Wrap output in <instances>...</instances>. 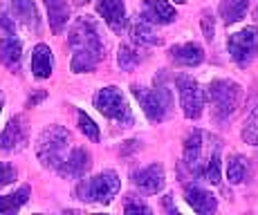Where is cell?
Here are the masks:
<instances>
[{
	"label": "cell",
	"instance_id": "obj_1",
	"mask_svg": "<svg viewBox=\"0 0 258 215\" xmlns=\"http://www.w3.org/2000/svg\"><path fill=\"white\" fill-rule=\"evenodd\" d=\"M68 45L72 49V72L88 74L106 56V43L101 38L97 21L90 16H79L68 34Z\"/></svg>",
	"mask_w": 258,
	"mask_h": 215
},
{
	"label": "cell",
	"instance_id": "obj_2",
	"mask_svg": "<svg viewBox=\"0 0 258 215\" xmlns=\"http://www.w3.org/2000/svg\"><path fill=\"white\" fill-rule=\"evenodd\" d=\"M182 162L193 177H202L209 184H220V141L213 134L202 130L188 132Z\"/></svg>",
	"mask_w": 258,
	"mask_h": 215
},
{
	"label": "cell",
	"instance_id": "obj_3",
	"mask_svg": "<svg viewBox=\"0 0 258 215\" xmlns=\"http://www.w3.org/2000/svg\"><path fill=\"white\" fill-rule=\"evenodd\" d=\"M131 90L135 94V99L140 101L148 121L160 123L168 117V112L173 108V92H171V83H168L166 74L155 77V88L133 86Z\"/></svg>",
	"mask_w": 258,
	"mask_h": 215
},
{
	"label": "cell",
	"instance_id": "obj_4",
	"mask_svg": "<svg viewBox=\"0 0 258 215\" xmlns=\"http://www.w3.org/2000/svg\"><path fill=\"white\" fill-rule=\"evenodd\" d=\"M205 99H209V103H211L213 119L218 123H222L234 117V112L240 106L242 88L236 81H231V79H216L207 88Z\"/></svg>",
	"mask_w": 258,
	"mask_h": 215
},
{
	"label": "cell",
	"instance_id": "obj_5",
	"mask_svg": "<svg viewBox=\"0 0 258 215\" xmlns=\"http://www.w3.org/2000/svg\"><path fill=\"white\" fill-rule=\"evenodd\" d=\"M70 141H72L70 132L63 126H47L38 134V141H36L38 162L45 168H54V171H56V168L61 166V162L66 159Z\"/></svg>",
	"mask_w": 258,
	"mask_h": 215
},
{
	"label": "cell",
	"instance_id": "obj_6",
	"mask_svg": "<svg viewBox=\"0 0 258 215\" xmlns=\"http://www.w3.org/2000/svg\"><path fill=\"white\" fill-rule=\"evenodd\" d=\"M121 182L115 171H103L90 179H81L74 188V195L81 202H97V204H110L117 197Z\"/></svg>",
	"mask_w": 258,
	"mask_h": 215
},
{
	"label": "cell",
	"instance_id": "obj_7",
	"mask_svg": "<svg viewBox=\"0 0 258 215\" xmlns=\"http://www.w3.org/2000/svg\"><path fill=\"white\" fill-rule=\"evenodd\" d=\"M94 108H97L106 119L117 121L121 128H131L133 121H135L126 97H123L121 90L115 88V86L101 88L97 94H94Z\"/></svg>",
	"mask_w": 258,
	"mask_h": 215
},
{
	"label": "cell",
	"instance_id": "obj_8",
	"mask_svg": "<svg viewBox=\"0 0 258 215\" xmlns=\"http://www.w3.org/2000/svg\"><path fill=\"white\" fill-rule=\"evenodd\" d=\"M227 49L238 67H247L258 56V27H245L227 38Z\"/></svg>",
	"mask_w": 258,
	"mask_h": 215
},
{
	"label": "cell",
	"instance_id": "obj_9",
	"mask_svg": "<svg viewBox=\"0 0 258 215\" xmlns=\"http://www.w3.org/2000/svg\"><path fill=\"white\" fill-rule=\"evenodd\" d=\"M175 86H177V92H180V106L184 117L191 119V121L200 119L202 110H205V90L200 88V83L196 79L180 74L175 79Z\"/></svg>",
	"mask_w": 258,
	"mask_h": 215
},
{
	"label": "cell",
	"instance_id": "obj_10",
	"mask_svg": "<svg viewBox=\"0 0 258 215\" xmlns=\"http://www.w3.org/2000/svg\"><path fill=\"white\" fill-rule=\"evenodd\" d=\"M92 166V155L86 148H72L70 155H66V159L61 162V166L56 168L58 175L66 179H81L83 175L90 171Z\"/></svg>",
	"mask_w": 258,
	"mask_h": 215
},
{
	"label": "cell",
	"instance_id": "obj_11",
	"mask_svg": "<svg viewBox=\"0 0 258 215\" xmlns=\"http://www.w3.org/2000/svg\"><path fill=\"white\" fill-rule=\"evenodd\" d=\"M133 184H135L142 193H148V195L160 193L162 188H164V184H166L164 166H162V164H151V166L133 173Z\"/></svg>",
	"mask_w": 258,
	"mask_h": 215
},
{
	"label": "cell",
	"instance_id": "obj_12",
	"mask_svg": "<svg viewBox=\"0 0 258 215\" xmlns=\"http://www.w3.org/2000/svg\"><path fill=\"white\" fill-rule=\"evenodd\" d=\"M27 141V126H25L23 117H14L9 119V123L5 126V130L0 132V151L5 153H14L21 151Z\"/></svg>",
	"mask_w": 258,
	"mask_h": 215
},
{
	"label": "cell",
	"instance_id": "obj_13",
	"mask_svg": "<svg viewBox=\"0 0 258 215\" xmlns=\"http://www.w3.org/2000/svg\"><path fill=\"white\" fill-rule=\"evenodd\" d=\"M97 12L115 34L126 29V7L123 0H97Z\"/></svg>",
	"mask_w": 258,
	"mask_h": 215
},
{
	"label": "cell",
	"instance_id": "obj_14",
	"mask_svg": "<svg viewBox=\"0 0 258 215\" xmlns=\"http://www.w3.org/2000/svg\"><path fill=\"white\" fill-rule=\"evenodd\" d=\"M168 58L177 67H196L205 61V49L198 43H180L168 49Z\"/></svg>",
	"mask_w": 258,
	"mask_h": 215
},
{
	"label": "cell",
	"instance_id": "obj_15",
	"mask_svg": "<svg viewBox=\"0 0 258 215\" xmlns=\"http://www.w3.org/2000/svg\"><path fill=\"white\" fill-rule=\"evenodd\" d=\"M184 202L200 215H211V213H216V208H218L216 195L205 191V188H200V186H196V184H186L184 186Z\"/></svg>",
	"mask_w": 258,
	"mask_h": 215
},
{
	"label": "cell",
	"instance_id": "obj_16",
	"mask_svg": "<svg viewBox=\"0 0 258 215\" xmlns=\"http://www.w3.org/2000/svg\"><path fill=\"white\" fill-rule=\"evenodd\" d=\"M9 5H12V16L27 32L38 34V29H41V16H38V9L34 5V0H9Z\"/></svg>",
	"mask_w": 258,
	"mask_h": 215
},
{
	"label": "cell",
	"instance_id": "obj_17",
	"mask_svg": "<svg viewBox=\"0 0 258 215\" xmlns=\"http://www.w3.org/2000/svg\"><path fill=\"white\" fill-rule=\"evenodd\" d=\"M140 16L153 25H168L175 21L177 14L166 0H144V9Z\"/></svg>",
	"mask_w": 258,
	"mask_h": 215
},
{
	"label": "cell",
	"instance_id": "obj_18",
	"mask_svg": "<svg viewBox=\"0 0 258 215\" xmlns=\"http://www.w3.org/2000/svg\"><path fill=\"white\" fill-rule=\"evenodd\" d=\"M21 61H23V45L14 34L0 38V63L7 69H12L14 74L21 69Z\"/></svg>",
	"mask_w": 258,
	"mask_h": 215
},
{
	"label": "cell",
	"instance_id": "obj_19",
	"mask_svg": "<svg viewBox=\"0 0 258 215\" xmlns=\"http://www.w3.org/2000/svg\"><path fill=\"white\" fill-rule=\"evenodd\" d=\"M131 36H133V43L137 45H146V47H155V45H162V36L157 34L155 25L144 21L142 16H137L131 25Z\"/></svg>",
	"mask_w": 258,
	"mask_h": 215
},
{
	"label": "cell",
	"instance_id": "obj_20",
	"mask_svg": "<svg viewBox=\"0 0 258 215\" xmlns=\"http://www.w3.org/2000/svg\"><path fill=\"white\" fill-rule=\"evenodd\" d=\"M54 69V56L52 49L45 43H38L32 52V74L36 79H49Z\"/></svg>",
	"mask_w": 258,
	"mask_h": 215
},
{
	"label": "cell",
	"instance_id": "obj_21",
	"mask_svg": "<svg viewBox=\"0 0 258 215\" xmlns=\"http://www.w3.org/2000/svg\"><path fill=\"white\" fill-rule=\"evenodd\" d=\"M43 3H45L52 32L61 34L66 29L68 21H70V5H68V0H43Z\"/></svg>",
	"mask_w": 258,
	"mask_h": 215
},
{
	"label": "cell",
	"instance_id": "obj_22",
	"mask_svg": "<svg viewBox=\"0 0 258 215\" xmlns=\"http://www.w3.org/2000/svg\"><path fill=\"white\" fill-rule=\"evenodd\" d=\"M247 7H249V0H220L218 14H220L222 23L234 25V23H238V21H242V18H245Z\"/></svg>",
	"mask_w": 258,
	"mask_h": 215
},
{
	"label": "cell",
	"instance_id": "obj_23",
	"mask_svg": "<svg viewBox=\"0 0 258 215\" xmlns=\"http://www.w3.org/2000/svg\"><path fill=\"white\" fill-rule=\"evenodd\" d=\"M247 175H249V164H247V159L242 157V155H231V157L227 159V179H229L231 184H242L247 179Z\"/></svg>",
	"mask_w": 258,
	"mask_h": 215
},
{
	"label": "cell",
	"instance_id": "obj_24",
	"mask_svg": "<svg viewBox=\"0 0 258 215\" xmlns=\"http://www.w3.org/2000/svg\"><path fill=\"white\" fill-rule=\"evenodd\" d=\"M29 186H21L12 195H0V213H14L29 199Z\"/></svg>",
	"mask_w": 258,
	"mask_h": 215
},
{
	"label": "cell",
	"instance_id": "obj_25",
	"mask_svg": "<svg viewBox=\"0 0 258 215\" xmlns=\"http://www.w3.org/2000/svg\"><path fill=\"white\" fill-rule=\"evenodd\" d=\"M240 137H242V141L249 144V146H258V106H254L251 112L247 114L245 126L240 130Z\"/></svg>",
	"mask_w": 258,
	"mask_h": 215
},
{
	"label": "cell",
	"instance_id": "obj_26",
	"mask_svg": "<svg viewBox=\"0 0 258 215\" xmlns=\"http://www.w3.org/2000/svg\"><path fill=\"white\" fill-rule=\"evenodd\" d=\"M117 63H119V67H121L123 72H131V69H135L137 65L142 63V58H140V54L131 47V45H121L119 52H117Z\"/></svg>",
	"mask_w": 258,
	"mask_h": 215
},
{
	"label": "cell",
	"instance_id": "obj_27",
	"mask_svg": "<svg viewBox=\"0 0 258 215\" xmlns=\"http://www.w3.org/2000/svg\"><path fill=\"white\" fill-rule=\"evenodd\" d=\"M79 128H81V132L86 134L88 139H92V141H99V137H101V132H99V126L92 121L90 117H88L83 110H79Z\"/></svg>",
	"mask_w": 258,
	"mask_h": 215
},
{
	"label": "cell",
	"instance_id": "obj_28",
	"mask_svg": "<svg viewBox=\"0 0 258 215\" xmlns=\"http://www.w3.org/2000/svg\"><path fill=\"white\" fill-rule=\"evenodd\" d=\"M123 211L126 213H151V206L148 204H144L140 197H135V195H128L126 197V204H123Z\"/></svg>",
	"mask_w": 258,
	"mask_h": 215
},
{
	"label": "cell",
	"instance_id": "obj_29",
	"mask_svg": "<svg viewBox=\"0 0 258 215\" xmlns=\"http://www.w3.org/2000/svg\"><path fill=\"white\" fill-rule=\"evenodd\" d=\"M202 32H205V38L207 41H213L216 38V21H213V14L209 9H205L202 12Z\"/></svg>",
	"mask_w": 258,
	"mask_h": 215
},
{
	"label": "cell",
	"instance_id": "obj_30",
	"mask_svg": "<svg viewBox=\"0 0 258 215\" xmlns=\"http://www.w3.org/2000/svg\"><path fill=\"white\" fill-rule=\"evenodd\" d=\"M16 179V168L12 164H3L0 162V188L9 186V184Z\"/></svg>",
	"mask_w": 258,
	"mask_h": 215
},
{
	"label": "cell",
	"instance_id": "obj_31",
	"mask_svg": "<svg viewBox=\"0 0 258 215\" xmlns=\"http://www.w3.org/2000/svg\"><path fill=\"white\" fill-rule=\"evenodd\" d=\"M0 25H3L9 34H14V29H16V23H14V18L9 16L7 12H0Z\"/></svg>",
	"mask_w": 258,
	"mask_h": 215
},
{
	"label": "cell",
	"instance_id": "obj_32",
	"mask_svg": "<svg viewBox=\"0 0 258 215\" xmlns=\"http://www.w3.org/2000/svg\"><path fill=\"white\" fill-rule=\"evenodd\" d=\"M45 97H47V92H38L36 97H29V99H27V108H34L38 101H43Z\"/></svg>",
	"mask_w": 258,
	"mask_h": 215
},
{
	"label": "cell",
	"instance_id": "obj_33",
	"mask_svg": "<svg viewBox=\"0 0 258 215\" xmlns=\"http://www.w3.org/2000/svg\"><path fill=\"white\" fill-rule=\"evenodd\" d=\"M164 204H166L168 213H177V208H173V204H171V195H166V197H164Z\"/></svg>",
	"mask_w": 258,
	"mask_h": 215
},
{
	"label": "cell",
	"instance_id": "obj_34",
	"mask_svg": "<svg viewBox=\"0 0 258 215\" xmlns=\"http://www.w3.org/2000/svg\"><path fill=\"white\" fill-rule=\"evenodd\" d=\"M3 106H5V97H3V92H0V112H3Z\"/></svg>",
	"mask_w": 258,
	"mask_h": 215
},
{
	"label": "cell",
	"instance_id": "obj_35",
	"mask_svg": "<svg viewBox=\"0 0 258 215\" xmlns=\"http://www.w3.org/2000/svg\"><path fill=\"white\" fill-rule=\"evenodd\" d=\"M175 3H177V5H184V3H186V0H175Z\"/></svg>",
	"mask_w": 258,
	"mask_h": 215
},
{
	"label": "cell",
	"instance_id": "obj_36",
	"mask_svg": "<svg viewBox=\"0 0 258 215\" xmlns=\"http://www.w3.org/2000/svg\"><path fill=\"white\" fill-rule=\"evenodd\" d=\"M83 3H88V0H77V5H83Z\"/></svg>",
	"mask_w": 258,
	"mask_h": 215
},
{
	"label": "cell",
	"instance_id": "obj_37",
	"mask_svg": "<svg viewBox=\"0 0 258 215\" xmlns=\"http://www.w3.org/2000/svg\"><path fill=\"white\" fill-rule=\"evenodd\" d=\"M254 16H256V21H258V7H256V12H254Z\"/></svg>",
	"mask_w": 258,
	"mask_h": 215
}]
</instances>
